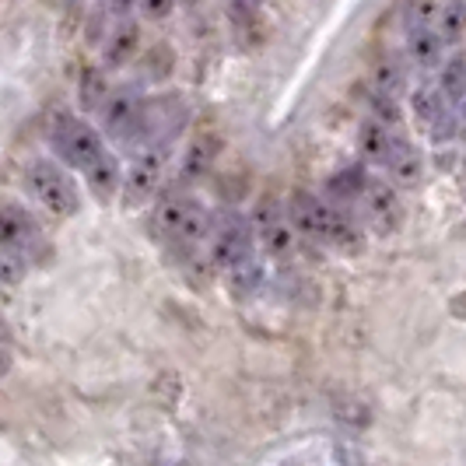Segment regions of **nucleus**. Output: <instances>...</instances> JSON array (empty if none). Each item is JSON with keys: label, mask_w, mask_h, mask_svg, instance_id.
I'll list each match as a JSON object with an SVG mask.
<instances>
[{"label": "nucleus", "mask_w": 466, "mask_h": 466, "mask_svg": "<svg viewBox=\"0 0 466 466\" xmlns=\"http://www.w3.org/2000/svg\"><path fill=\"white\" fill-rule=\"evenodd\" d=\"M365 168L361 165H354V168H344V172H337L333 179L327 183V193L333 204H354V200H361V189H365Z\"/></svg>", "instance_id": "f3484780"}, {"label": "nucleus", "mask_w": 466, "mask_h": 466, "mask_svg": "<svg viewBox=\"0 0 466 466\" xmlns=\"http://www.w3.org/2000/svg\"><path fill=\"white\" fill-rule=\"evenodd\" d=\"M407 53L418 67H439L445 56V39L439 35L435 25L424 28H407Z\"/></svg>", "instance_id": "ddd939ff"}, {"label": "nucleus", "mask_w": 466, "mask_h": 466, "mask_svg": "<svg viewBox=\"0 0 466 466\" xmlns=\"http://www.w3.org/2000/svg\"><path fill=\"white\" fill-rule=\"evenodd\" d=\"M439 35L445 39V46H452V43H460L466 35V4L463 0H445L442 7H439Z\"/></svg>", "instance_id": "a211bd4d"}, {"label": "nucleus", "mask_w": 466, "mask_h": 466, "mask_svg": "<svg viewBox=\"0 0 466 466\" xmlns=\"http://www.w3.org/2000/svg\"><path fill=\"white\" fill-rule=\"evenodd\" d=\"M442 95L449 102H456V98H466V60L463 56H456V60H449L445 64V74H442Z\"/></svg>", "instance_id": "4be33fe9"}, {"label": "nucleus", "mask_w": 466, "mask_h": 466, "mask_svg": "<svg viewBox=\"0 0 466 466\" xmlns=\"http://www.w3.org/2000/svg\"><path fill=\"white\" fill-rule=\"evenodd\" d=\"M140 49V25L130 22V18H123V22L109 32V39H106V49H102V64L109 70L123 67V64H130L134 56H137Z\"/></svg>", "instance_id": "f8f14e48"}, {"label": "nucleus", "mask_w": 466, "mask_h": 466, "mask_svg": "<svg viewBox=\"0 0 466 466\" xmlns=\"http://www.w3.org/2000/svg\"><path fill=\"white\" fill-rule=\"evenodd\" d=\"M106 95H109V85H106L102 70H88V74L77 81V102H81L85 113H98L102 102H106Z\"/></svg>", "instance_id": "6ab92c4d"}, {"label": "nucleus", "mask_w": 466, "mask_h": 466, "mask_svg": "<svg viewBox=\"0 0 466 466\" xmlns=\"http://www.w3.org/2000/svg\"><path fill=\"white\" fill-rule=\"evenodd\" d=\"M218 155H221V137H218L214 130H208V134H197V137L189 140L187 155H183L179 179H183V183H200L210 168H214Z\"/></svg>", "instance_id": "9b49d317"}, {"label": "nucleus", "mask_w": 466, "mask_h": 466, "mask_svg": "<svg viewBox=\"0 0 466 466\" xmlns=\"http://www.w3.org/2000/svg\"><path fill=\"white\" fill-rule=\"evenodd\" d=\"M165 165H168V144H155V147H147L137 162L130 165L127 183H123V200H127L130 208L147 204V200L162 189Z\"/></svg>", "instance_id": "39448f33"}, {"label": "nucleus", "mask_w": 466, "mask_h": 466, "mask_svg": "<svg viewBox=\"0 0 466 466\" xmlns=\"http://www.w3.org/2000/svg\"><path fill=\"white\" fill-rule=\"evenodd\" d=\"M259 280H263V270H259V263L253 257L238 259L235 267H228V284H232L235 295H249V291H257Z\"/></svg>", "instance_id": "aec40b11"}, {"label": "nucleus", "mask_w": 466, "mask_h": 466, "mask_svg": "<svg viewBox=\"0 0 466 466\" xmlns=\"http://www.w3.org/2000/svg\"><path fill=\"white\" fill-rule=\"evenodd\" d=\"M85 179H88V187L95 189V197H98V200H109V197L119 189V179H123V172H119V158L116 155H109V151H102V155L85 168Z\"/></svg>", "instance_id": "2eb2a0df"}, {"label": "nucleus", "mask_w": 466, "mask_h": 466, "mask_svg": "<svg viewBox=\"0 0 466 466\" xmlns=\"http://www.w3.org/2000/svg\"><path fill=\"white\" fill-rule=\"evenodd\" d=\"M25 274H28V259L25 253H15V249H0V284L4 288H15L22 284Z\"/></svg>", "instance_id": "5701e85b"}, {"label": "nucleus", "mask_w": 466, "mask_h": 466, "mask_svg": "<svg viewBox=\"0 0 466 466\" xmlns=\"http://www.w3.org/2000/svg\"><path fill=\"white\" fill-rule=\"evenodd\" d=\"M403 70L397 67V64H379L375 67V92H386L393 95V98H400V92H403Z\"/></svg>", "instance_id": "b1692460"}, {"label": "nucleus", "mask_w": 466, "mask_h": 466, "mask_svg": "<svg viewBox=\"0 0 466 466\" xmlns=\"http://www.w3.org/2000/svg\"><path fill=\"white\" fill-rule=\"evenodd\" d=\"M288 218H291V225H295V232L299 235L327 242L329 200L316 197V193H305V189H295V193H291V204H288Z\"/></svg>", "instance_id": "1a4fd4ad"}, {"label": "nucleus", "mask_w": 466, "mask_h": 466, "mask_svg": "<svg viewBox=\"0 0 466 466\" xmlns=\"http://www.w3.org/2000/svg\"><path fill=\"white\" fill-rule=\"evenodd\" d=\"M11 372V354H7V348H0V379Z\"/></svg>", "instance_id": "c756f323"}, {"label": "nucleus", "mask_w": 466, "mask_h": 466, "mask_svg": "<svg viewBox=\"0 0 466 466\" xmlns=\"http://www.w3.org/2000/svg\"><path fill=\"white\" fill-rule=\"evenodd\" d=\"M140 106H144V95L137 88H116V92H109L106 102H102V109H98L102 130L109 137H127L130 127H134V119H137Z\"/></svg>", "instance_id": "9d476101"}, {"label": "nucleus", "mask_w": 466, "mask_h": 466, "mask_svg": "<svg viewBox=\"0 0 466 466\" xmlns=\"http://www.w3.org/2000/svg\"><path fill=\"white\" fill-rule=\"evenodd\" d=\"M400 106L393 95L386 92H375L372 95V119H379V123H386V127H400Z\"/></svg>", "instance_id": "393cba45"}, {"label": "nucleus", "mask_w": 466, "mask_h": 466, "mask_svg": "<svg viewBox=\"0 0 466 466\" xmlns=\"http://www.w3.org/2000/svg\"><path fill=\"white\" fill-rule=\"evenodd\" d=\"M179 0H140V7H144V15L151 18V22H165L168 15H172V7H176Z\"/></svg>", "instance_id": "bb28decb"}, {"label": "nucleus", "mask_w": 466, "mask_h": 466, "mask_svg": "<svg viewBox=\"0 0 466 466\" xmlns=\"http://www.w3.org/2000/svg\"><path fill=\"white\" fill-rule=\"evenodd\" d=\"M210 225H214V214L187 193H168L155 210L158 235L172 238V242H183V246H197V242L210 238Z\"/></svg>", "instance_id": "f257e3e1"}, {"label": "nucleus", "mask_w": 466, "mask_h": 466, "mask_svg": "<svg viewBox=\"0 0 466 466\" xmlns=\"http://www.w3.org/2000/svg\"><path fill=\"white\" fill-rule=\"evenodd\" d=\"M386 168H390V176L397 179V183H418L420 179V151L410 144L407 137H400V134H393V144H390V155H386Z\"/></svg>", "instance_id": "4468645a"}, {"label": "nucleus", "mask_w": 466, "mask_h": 466, "mask_svg": "<svg viewBox=\"0 0 466 466\" xmlns=\"http://www.w3.org/2000/svg\"><path fill=\"white\" fill-rule=\"evenodd\" d=\"M442 113H445L442 88H418V92H414V116H418V123L431 127Z\"/></svg>", "instance_id": "412c9836"}, {"label": "nucleus", "mask_w": 466, "mask_h": 466, "mask_svg": "<svg viewBox=\"0 0 466 466\" xmlns=\"http://www.w3.org/2000/svg\"><path fill=\"white\" fill-rule=\"evenodd\" d=\"M106 4H109L113 15H123V18L130 15V7H137V0H106Z\"/></svg>", "instance_id": "c85d7f7f"}, {"label": "nucleus", "mask_w": 466, "mask_h": 466, "mask_svg": "<svg viewBox=\"0 0 466 466\" xmlns=\"http://www.w3.org/2000/svg\"><path fill=\"white\" fill-rule=\"evenodd\" d=\"M439 7L435 0H414L410 11H407V28H424V25H435L439 22Z\"/></svg>", "instance_id": "a878e982"}, {"label": "nucleus", "mask_w": 466, "mask_h": 466, "mask_svg": "<svg viewBox=\"0 0 466 466\" xmlns=\"http://www.w3.org/2000/svg\"><path fill=\"white\" fill-rule=\"evenodd\" d=\"M228 7H232L235 18H242V22H249L253 15L259 11V0H228Z\"/></svg>", "instance_id": "cd10ccee"}, {"label": "nucleus", "mask_w": 466, "mask_h": 466, "mask_svg": "<svg viewBox=\"0 0 466 466\" xmlns=\"http://www.w3.org/2000/svg\"><path fill=\"white\" fill-rule=\"evenodd\" d=\"M253 238H257L253 221L238 210H225L210 225V257L221 270H228L238 259L253 257Z\"/></svg>", "instance_id": "7ed1b4c3"}, {"label": "nucleus", "mask_w": 466, "mask_h": 466, "mask_svg": "<svg viewBox=\"0 0 466 466\" xmlns=\"http://www.w3.org/2000/svg\"><path fill=\"white\" fill-rule=\"evenodd\" d=\"M53 147H56V158L60 162L74 165L81 172L106 151L102 134H95V127H88V123H81V119L74 116L56 119V127H53Z\"/></svg>", "instance_id": "20e7f679"}, {"label": "nucleus", "mask_w": 466, "mask_h": 466, "mask_svg": "<svg viewBox=\"0 0 466 466\" xmlns=\"http://www.w3.org/2000/svg\"><path fill=\"white\" fill-rule=\"evenodd\" d=\"M43 242L39 221L18 204H0V249L15 253H32Z\"/></svg>", "instance_id": "6e6552de"}, {"label": "nucleus", "mask_w": 466, "mask_h": 466, "mask_svg": "<svg viewBox=\"0 0 466 466\" xmlns=\"http://www.w3.org/2000/svg\"><path fill=\"white\" fill-rule=\"evenodd\" d=\"M463 119H466V98H463Z\"/></svg>", "instance_id": "2f4dec72"}, {"label": "nucleus", "mask_w": 466, "mask_h": 466, "mask_svg": "<svg viewBox=\"0 0 466 466\" xmlns=\"http://www.w3.org/2000/svg\"><path fill=\"white\" fill-rule=\"evenodd\" d=\"M179 4H189V7H193V4H197V0H179Z\"/></svg>", "instance_id": "7c9ffc66"}, {"label": "nucleus", "mask_w": 466, "mask_h": 466, "mask_svg": "<svg viewBox=\"0 0 466 466\" xmlns=\"http://www.w3.org/2000/svg\"><path fill=\"white\" fill-rule=\"evenodd\" d=\"M390 144H393V134H390V127H386V123H379V119H365V123L358 127V151H361V158H365V162L382 165L386 162V155H390Z\"/></svg>", "instance_id": "dca6fc26"}, {"label": "nucleus", "mask_w": 466, "mask_h": 466, "mask_svg": "<svg viewBox=\"0 0 466 466\" xmlns=\"http://www.w3.org/2000/svg\"><path fill=\"white\" fill-rule=\"evenodd\" d=\"M25 187L28 193L43 204V210H49L53 218H70L77 210V187L70 179V172L64 165L49 162V158H39V162L28 165L25 172Z\"/></svg>", "instance_id": "f03ea898"}, {"label": "nucleus", "mask_w": 466, "mask_h": 466, "mask_svg": "<svg viewBox=\"0 0 466 466\" xmlns=\"http://www.w3.org/2000/svg\"><path fill=\"white\" fill-rule=\"evenodd\" d=\"M361 208H365V218L379 235H390L400 228L403 221V204H400V193L393 189V183L386 179H365V189H361Z\"/></svg>", "instance_id": "0eeeda50"}, {"label": "nucleus", "mask_w": 466, "mask_h": 466, "mask_svg": "<svg viewBox=\"0 0 466 466\" xmlns=\"http://www.w3.org/2000/svg\"><path fill=\"white\" fill-rule=\"evenodd\" d=\"M253 232H257L259 246L270 253V257H291V249H295V225H291V218L278 208V200H259L257 210H253Z\"/></svg>", "instance_id": "423d86ee"}]
</instances>
